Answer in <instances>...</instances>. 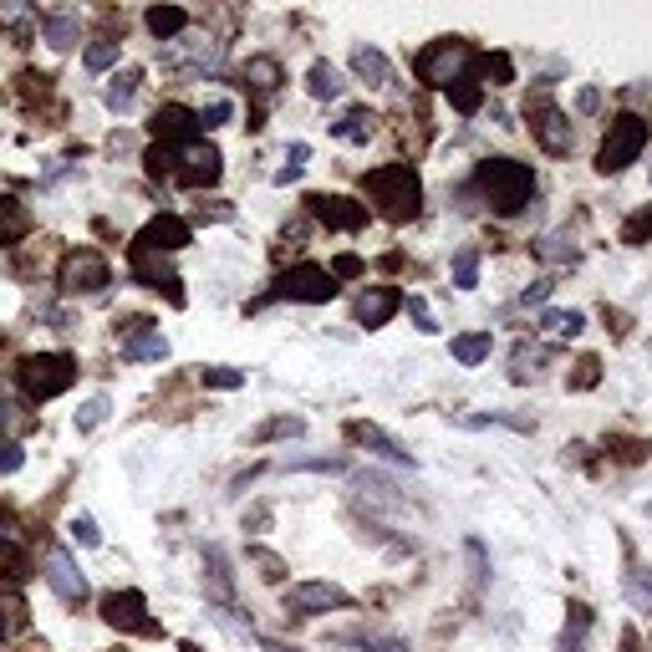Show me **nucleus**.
I'll list each match as a JSON object with an SVG mask.
<instances>
[{"instance_id": "nucleus-7", "label": "nucleus", "mask_w": 652, "mask_h": 652, "mask_svg": "<svg viewBox=\"0 0 652 652\" xmlns=\"http://www.w3.org/2000/svg\"><path fill=\"white\" fill-rule=\"evenodd\" d=\"M337 296V280H332V270L316 266V260H302V266H290L276 276V286H270L266 302H306V306H322ZM266 302H255V312Z\"/></svg>"}, {"instance_id": "nucleus-30", "label": "nucleus", "mask_w": 652, "mask_h": 652, "mask_svg": "<svg viewBox=\"0 0 652 652\" xmlns=\"http://www.w3.org/2000/svg\"><path fill=\"white\" fill-rule=\"evenodd\" d=\"M352 72L363 77L367 87H383L387 82V57L383 51H373V47H357L352 51Z\"/></svg>"}, {"instance_id": "nucleus-21", "label": "nucleus", "mask_w": 652, "mask_h": 652, "mask_svg": "<svg viewBox=\"0 0 652 652\" xmlns=\"http://www.w3.org/2000/svg\"><path fill=\"white\" fill-rule=\"evenodd\" d=\"M41 37H47L51 51H72L82 41V21L67 11H51V16H41Z\"/></svg>"}, {"instance_id": "nucleus-38", "label": "nucleus", "mask_w": 652, "mask_h": 652, "mask_svg": "<svg viewBox=\"0 0 652 652\" xmlns=\"http://www.w3.org/2000/svg\"><path fill=\"white\" fill-rule=\"evenodd\" d=\"M480 67H484V87H510V82H515V67H510L505 51H490V57H480Z\"/></svg>"}, {"instance_id": "nucleus-43", "label": "nucleus", "mask_w": 652, "mask_h": 652, "mask_svg": "<svg viewBox=\"0 0 652 652\" xmlns=\"http://www.w3.org/2000/svg\"><path fill=\"white\" fill-rule=\"evenodd\" d=\"M67 531H72V541L82 545V551H97V545H102V531H97L92 515H72L67 520Z\"/></svg>"}, {"instance_id": "nucleus-22", "label": "nucleus", "mask_w": 652, "mask_h": 652, "mask_svg": "<svg viewBox=\"0 0 652 652\" xmlns=\"http://www.w3.org/2000/svg\"><path fill=\"white\" fill-rule=\"evenodd\" d=\"M26 235H31V209L21 199H11V194H0V245H16Z\"/></svg>"}, {"instance_id": "nucleus-33", "label": "nucleus", "mask_w": 652, "mask_h": 652, "mask_svg": "<svg viewBox=\"0 0 652 652\" xmlns=\"http://www.w3.org/2000/svg\"><path fill=\"white\" fill-rule=\"evenodd\" d=\"M306 434V418H296V413H280V418L260 423L255 428V444H270V438H302Z\"/></svg>"}, {"instance_id": "nucleus-46", "label": "nucleus", "mask_w": 652, "mask_h": 652, "mask_svg": "<svg viewBox=\"0 0 652 652\" xmlns=\"http://www.w3.org/2000/svg\"><path fill=\"white\" fill-rule=\"evenodd\" d=\"M652 235V205L648 209H638V215L628 219V225H622V245H642Z\"/></svg>"}, {"instance_id": "nucleus-10", "label": "nucleus", "mask_w": 652, "mask_h": 652, "mask_svg": "<svg viewBox=\"0 0 652 652\" xmlns=\"http://www.w3.org/2000/svg\"><path fill=\"white\" fill-rule=\"evenodd\" d=\"M102 622L118 632H134V638H164L154 616H148V602L138 592H108L102 596Z\"/></svg>"}, {"instance_id": "nucleus-36", "label": "nucleus", "mask_w": 652, "mask_h": 652, "mask_svg": "<svg viewBox=\"0 0 652 652\" xmlns=\"http://www.w3.org/2000/svg\"><path fill=\"white\" fill-rule=\"evenodd\" d=\"M286 470L290 474H302V470H312V474H342V470H347V460H342V454H302V460H286Z\"/></svg>"}, {"instance_id": "nucleus-50", "label": "nucleus", "mask_w": 652, "mask_h": 652, "mask_svg": "<svg viewBox=\"0 0 652 652\" xmlns=\"http://www.w3.org/2000/svg\"><path fill=\"white\" fill-rule=\"evenodd\" d=\"M306 154H312V148H306V144H290V164H286V169H276V184H296V179H302V164H306Z\"/></svg>"}, {"instance_id": "nucleus-47", "label": "nucleus", "mask_w": 652, "mask_h": 652, "mask_svg": "<svg viewBox=\"0 0 652 652\" xmlns=\"http://www.w3.org/2000/svg\"><path fill=\"white\" fill-rule=\"evenodd\" d=\"M628 602L638 606V612H652V571H642V576H628Z\"/></svg>"}, {"instance_id": "nucleus-53", "label": "nucleus", "mask_w": 652, "mask_h": 652, "mask_svg": "<svg viewBox=\"0 0 652 652\" xmlns=\"http://www.w3.org/2000/svg\"><path fill=\"white\" fill-rule=\"evenodd\" d=\"M403 306L413 312V322H418V332H434V316H428V306H423V296H403Z\"/></svg>"}, {"instance_id": "nucleus-55", "label": "nucleus", "mask_w": 652, "mask_h": 652, "mask_svg": "<svg viewBox=\"0 0 652 652\" xmlns=\"http://www.w3.org/2000/svg\"><path fill=\"white\" fill-rule=\"evenodd\" d=\"M545 260H576V250H566V235H556V240H545L541 245Z\"/></svg>"}, {"instance_id": "nucleus-15", "label": "nucleus", "mask_w": 652, "mask_h": 652, "mask_svg": "<svg viewBox=\"0 0 652 652\" xmlns=\"http://www.w3.org/2000/svg\"><path fill=\"white\" fill-rule=\"evenodd\" d=\"M41 576H47V586L61 596V602H72V606H82L87 592H92V586H87V576L77 571V561L67 556L61 545H51V551H47V571H41Z\"/></svg>"}, {"instance_id": "nucleus-13", "label": "nucleus", "mask_w": 652, "mask_h": 652, "mask_svg": "<svg viewBox=\"0 0 652 652\" xmlns=\"http://www.w3.org/2000/svg\"><path fill=\"white\" fill-rule=\"evenodd\" d=\"M352 606V596L332 581H302V586H286V612L290 616H322V612H342Z\"/></svg>"}, {"instance_id": "nucleus-1", "label": "nucleus", "mask_w": 652, "mask_h": 652, "mask_svg": "<svg viewBox=\"0 0 652 652\" xmlns=\"http://www.w3.org/2000/svg\"><path fill=\"white\" fill-rule=\"evenodd\" d=\"M363 194L373 199V215L393 219V225H403V219H413L423 209V179L413 164H383V169L363 174Z\"/></svg>"}, {"instance_id": "nucleus-51", "label": "nucleus", "mask_w": 652, "mask_h": 652, "mask_svg": "<svg viewBox=\"0 0 652 652\" xmlns=\"http://www.w3.org/2000/svg\"><path fill=\"white\" fill-rule=\"evenodd\" d=\"M26 464V454H21V444H16V438H6L0 434V474H16Z\"/></svg>"}, {"instance_id": "nucleus-49", "label": "nucleus", "mask_w": 652, "mask_h": 652, "mask_svg": "<svg viewBox=\"0 0 652 652\" xmlns=\"http://www.w3.org/2000/svg\"><path fill=\"white\" fill-rule=\"evenodd\" d=\"M205 387H245V373L240 367H205Z\"/></svg>"}, {"instance_id": "nucleus-16", "label": "nucleus", "mask_w": 652, "mask_h": 652, "mask_svg": "<svg viewBox=\"0 0 652 652\" xmlns=\"http://www.w3.org/2000/svg\"><path fill=\"white\" fill-rule=\"evenodd\" d=\"M134 280L158 296H169L174 306H184V290H179V276H174L169 255H148V250H134Z\"/></svg>"}, {"instance_id": "nucleus-14", "label": "nucleus", "mask_w": 652, "mask_h": 652, "mask_svg": "<svg viewBox=\"0 0 652 652\" xmlns=\"http://www.w3.org/2000/svg\"><path fill=\"white\" fill-rule=\"evenodd\" d=\"M189 240H194L189 219H179V215H154L144 230H138L134 250H148V255H179Z\"/></svg>"}, {"instance_id": "nucleus-44", "label": "nucleus", "mask_w": 652, "mask_h": 652, "mask_svg": "<svg viewBox=\"0 0 652 652\" xmlns=\"http://www.w3.org/2000/svg\"><path fill=\"white\" fill-rule=\"evenodd\" d=\"M144 164H148V179H174V148L169 144H154L144 154Z\"/></svg>"}, {"instance_id": "nucleus-25", "label": "nucleus", "mask_w": 652, "mask_h": 652, "mask_svg": "<svg viewBox=\"0 0 652 652\" xmlns=\"http://www.w3.org/2000/svg\"><path fill=\"white\" fill-rule=\"evenodd\" d=\"M490 347H495V337H490V332H464V337L448 342V352H454V363H460V367H480L484 357H490Z\"/></svg>"}, {"instance_id": "nucleus-20", "label": "nucleus", "mask_w": 652, "mask_h": 652, "mask_svg": "<svg viewBox=\"0 0 652 652\" xmlns=\"http://www.w3.org/2000/svg\"><path fill=\"white\" fill-rule=\"evenodd\" d=\"M21 632H31V606L16 586H0V642H16Z\"/></svg>"}, {"instance_id": "nucleus-27", "label": "nucleus", "mask_w": 652, "mask_h": 652, "mask_svg": "<svg viewBox=\"0 0 652 652\" xmlns=\"http://www.w3.org/2000/svg\"><path fill=\"white\" fill-rule=\"evenodd\" d=\"M280 82H286V72H280L276 57H250L245 61V87H255V92H276Z\"/></svg>"}, {"instance_id": "nucleus-19", "label": "nucleus", "mask_w": 652, "mask_h": 652, "mask_svg": "<svg viewBox=\"0 0 652 652\" xmlns=\"http://www.w3.org/2000/svg\"><path fill=\"white\" fill-rule=\"evenodd\" d=\"M154 138L169 148L194 144V138H199V112L184 108V102H164V108L154 112Z\"/></svg>"}, {"instance_id": "nucleus-4", "label": "nucleus", "mask_w": 652, "mask_h": 652, "mask_svg": "<svg viewBox=\"0 0 652 652\" xmlns=\"http://www.w3.org/2000/svg\"><path fill=\"white\" fill-rule=\"evenodd\" d=\"M16 377H21L26 403H51L77 383V357L72 352H31V357H21Z\"/></svg>"}, {"instance_id": "nucleus-18", "label": "nucleus", "mask_w": 652, "mask_h": 652, "mask_svg": "<svg viewBox=\"0 0 652 652\" xmlns=\"http://www.w3.org/2000/svg\"><path fill=\"white\" fill-rule=\"evenodd\" d=\"M347 438H352V444H363L367 454H377V460H387V464H403V470H413V464H418L408 448L398 444V438L383 434V428H377V423H367V418H352L347 423Z\"/></svg>"}, {"instance_id": "nucleus-2", "label": "nucleus", "mask_w": 652, "mask_h": 652, "mask_svg": "<svg viewBox=\"0 0 652 652\" xmlns=\"http://www.w3.org/2000/svg\"><path fill=\"white\" fill-rule=\"evenodd\" d=\"M474 189L484 194V205L495 209L500 219H510L531 205L535 174H531V164H515V158H484L480 169H474Z\"/></svg>"}, {"instance_id": "nucleus-6", "label": "nucleus", "mask_w": 652, "mask_h": 652, "mask_svg": "<svg viewBox=\"0 0 652 652\" xmlns=\"http://www.w3.org/2000/svg\"><path fill=\"white\" fill-rule=\"evenodd\" d=\"M112 286V266H108V255L92 250V245H77V250L61 255V266H57V290L61 296H102V290Z\"/></svg>"}, {"instance_id": "nucleus-39", "label": "nucleus", "mask_w": 652, "mask_h": 652, "mask_svg": "<svg viewBox=\"0 0 652 652\" xmlns=\"http://www.w3.org/2000/svg\"><path fill=\"white\" fill-rule=\"evenodd\" d=\"M581 326H586L581 312H545L541 316V332H551V337H576Z\"/></svg>"}, {"instance_id": "nucleus-11", "label": "nucleus", "mask_w": 652, "mask_h": 652, "mask_svg": "<svg viewBox=\"0 0 652 652\" xmlns=\"http://www.w3.org/2000/svg\"><path fill=\"white\" fill-rule=\"evenodd\" d=\"M306 215L322 219L326 230H363L367 219H373V209L357 205V199H347V194H306Z\"/></svg>"}, {"instance_id": "nucleus-45", "label": "nucleus", "mask_w": 652, "mask_h": 652, "mask_svg": "<svg viewBox=\"0 0 652 652\" xmlns=\"http://www.w3.org/2000/svg\"><path fill=\"white\" fill-rule=\"evenodd\" d=\"M102 418H108V398L97 393V398H87L82 408H77V434H92V428H97Z\"/></svg>"}, {"instance_id": "nucleus-24", "label": "nucleus", "mask_w": 652, "mask_h": 652, "mask_svg": "<svg viewBox=\"0 0 652 652\" xmlns=\"http://www.w3.org/2000/svg\"><path fill=\"white\" fill-rule=\"evenodd\" d=\"M566 632H561V642H556V652H581L586 648V632H592V606L586 602H571L566 606Z\"/></svg>"}, {"instance_id": "nucleus-48", "label": "nucleus", "mask_w": 652, "mask_h": 652, "mask_svg": "<svg viewBox=\"0 0 652 652\" xmlns=\"http://www.w3.org/2000/svg\"><path fill=\"white\" fill-rule=\"evenodd\" d=\"M230 118H235V108L225 102V97H215L209 108H199V134H205V128H225Z\"/></svg>"}, {"instance_id": "nucleus-23", "label": "nucleus", "mask_w": 652, "mask_h": 652, "mask_svg": "<svg viewBox=\"0 0 652 652\" xmlns=\"http://www.w3.org/2000/svg\"><path fill=\"white\" fill-rule=\"evenodd\" d=\"M205 581H209V596L215 602H230L235 596V576H230V561L219 545H205Z\"/></svg>"}, {"instance_id": "nucleus-54", "label": "nucleus", "mask_w": 652, "mask_h": 652, "mask_svg": "<svg viewBox=\"0 0 652 652\" xmlns=\"http://www.w3.org/2000/svg\"><path fill=\"white\" fill-rule=\"evenodd\" d=\"M337 276H363V260H357V255H337V260H332V280H337Z\"/></svg>"}, {"instance_id": "nucleus-40", "label": "nucleus", "mask_w": 652, "mask_h": 652, "mask_svg": "<svg viewBox=\"0 0 652 652\" xmlns=\"http://www.w3.org/2000/svg\"><path fill=\"white\" fill-rule=\"evenodd\" d=\"M245 561H250V566H260V576H266V581L286 576V561H280L276 551H266V545H245Z\"/></svg>"}, {"instance_id": "nucleus-17", "label": "nucleus", "mask_w": 652, "mask_h": 652, "mask_svg": "<svg viewBox=\"0 0 652 652\" xmlns=\"http://www.w3.org/2000/svg\"><path fill=\"white\" fill-rule=\"evenodd\" d=\"M403 312V290L398 286H367L357 302H352V316H357V326H387L393 316Z\"/></svg>"}, {"instance_id": "nucleus-37", "label": "nucleus", "mask_w": 652, "mask_h": 652, "mask_svg": "<svg viewBox=\"0 0 652 652\" xmlns=\"http://www.w3.org/2000/svg\"><path fill=\"white\" fill-rule=\"evenodd\" d=\"M21 428H31V413H26V403L0 393V434L11 438V434H21Z\"/></svg>"}, {"instance_id": "nucleus-56", "label": "nucleus", "mask_w": 652, "mask_h": 652, "mask_svg": "<svg viewBox=\"0 0 652 652\" xmlns=\"http://www.w3.org/2000/svg\"><path fill=\"white\" fill-rule=\"evenodd\" d=\"M545 296H551V280H535V286L525 290V296H520V302H525V306H541Z\"/></svg>"}, {"instance_id": "nucleus-34", "label": "nucleus", "mask_w": 652, "mask_h": 652, "mask_svg": "<svg viewBox=\"0 0 652 652\" xmlns=\"http://www.w3.org/2000/svg\"><path fill=\"white\" fill-rule=\"evenodd\" d=\"M134 102H138V72H118L112 77V87H108V108L112 112H134Z\"/></svg>"}, {"instance_id": "nucleus-52", "label": "nucleus", "mask_w": 652, "mask_h": 652, "mask_svg": "<svg viewBox=\"0 0 652 652\" xmlns=\"http://www.w3.org/2000/svg\"><path fill=\"white\" fill-rule=\"evenodd\" d=\"M602 383V363L596 357H581L576 363V377H571V387H596Z\"/></svg>"}, {"instance_id": "nucleus-42", "label": "nucleus", "mask_w": 652, "mask_h": 652, "mask_svg": "<svg viewBox=\"0 0 652 652\" xmlns=\"http://www.w3.org/2000/svg\"><path fill=\"white\" fill-rule=\"evenodd\" d=\"M112 61H118V41H92V47L82 51V67H87V72H108Z\"/></svg>"}, {"instance_id": "nucleus-31", "label": "nucleus", "mask_w": 652, "mask_h": 652, "mask_svg": "<svg viewBox=\"0 0 652 652\" xmlns=\"http://www.w3.org/2000/svg\"><path fill=\"white\" fill-rule=\"evenodd\" d=\"M26 576H31V556L21 551V541H0V586Z\"/></svg>"}, {"instance_id": "nucleus-28", "label": "nucleus", "mask_w": 652, "mask_h": 652, "mask_svg": "<svg viewBox=\"0 0 652 652\" xmlns=\"http://www.w3.org/2000/svg\"><path fill=\"white\" fill-rule=\"evenodd\" d=\"M332 642H342V648H357V652H408V642H403V638H387V632H337Z\"/></svg>"}, {"instance_id": "nucleus-32", "label": "nucleus", "mask_w": 652, "mask_h": 652, "mask_svg": "<svg viewBox=\"0 0 652 652\" xmlns=\"http://www.w3.org/2000/svg\"><path fill=\"white\" fill-rule=\"evenodd\" d=\"M373 122H377V118H373L367 108H352L342 122H332V134L347 138V144H367V138H373Z\"/></svg>"}, {"instance_id": "nucleus-41", "label": "nucleus", "mask_w": 652, "mask_h": 652, "mask_svg": "<svg viewBox=\"0 0 652 652\" xmlns=\"http://www.w3.org/2000/svg\"><path fill=\"white\" fill-rule=\"evenodd\" d=\"M454 286H464V290L480 286V250H460V255H454Z\"/></svg>"}, {"instance_id": "nucleus-26", "label": "nucleus", "mask_w": 652, "mask_h": 652, "mask_svg": "<svg viewBox=\"0 0 652 652\" xmlns=\"http://www.w3.org/2000/svg\"><path fill=\"white\" fill-rule=\"evenodd\" d=\"M144 26L154 31L158 41H174V37H184V26H189V11H179V6H154V11L144 16Z\"/></svg>"}, {"instance_id": "nucleus-35", "label": "nucleus", "mask_w": 652, "mask_h": 652, "mask_svg": "<svg viewBox=\"0 0 652 652\" xmlns=\"http://www.w3.org/2000/svg\"><path fill=\"white\" fill-rule=\"evenodd\" d=\"M448 102H454L464 118H474V112H480V102H484V82H474V77L454 82V87H448Z\"/></svg>"}, {"instance_id": "nucleus-29", "label": "nucleus", "mask_w": 652, "mask_h": 652, "mask_svg": "<svg viewBox=\"0 0 652 652\" xmlns=\"http://www.w3.org/2000/svg\"><path fill=\"white\" fill-rule=\"evenodd\" d=\"M342 87H347V82H342V72L332 67V61H316L312 72H306V92H312L316 102H332V97H342Z\"/></svg>"}, {"instance_id": "nucleus-12", "label": "nucleus", "mask_w": 652, "mask_h": 652, "mask_svg": "<svg viewBox=\"0 0 652 652\" xmlns=\"http://www.w3.org/2000/svg\"><path fill=\"white\" fill-rule=\"evenodd\" d=\"M118 347H122L128 363H164V357H169V337L154 332L148 316H128V322H118Z\"/></svg>"}, {"instance_id": "nucleus-5", "label": "nucleus", "mask_w": 652, "mask_h": 652, "mask_svg": "<svg viewBox=\"0 0 652 652\" xmlns=\"http://www.w3.org/2000/svg\"><path fill=\"white\" fill-rule=\"evenodd\" d=\"M648 138H652L648 118H638V112H616L612 128L602 134V148H596V174H622L628 164H638Z\"/></svg>"}, {"instance_id": "nucleus-9", "label": "nucleus", "mask_w": 652, "mask_h": 652, "mask_svg": "<svg viewBox=\"0 0 652 652\" xmlns=\"http://www.w3.org/2000/svg\"><path fill=\"white\" fill-rule=\"evenodd\" d=\"M219 174H225V158H219L215 144L194 138V144L174 148V179H179L184 189H209V184H219Z\"/></svg>"}, {"instance_id": "nucleus-8", "label": "nucleus", "mask_w": 652, "mask_h": 652, "mask_svg": "<svg viewBox=\"0 0 652 652\" xmlns=\"http://www.w3.org/2000/svg\"><path fill=\"white\" fill-rule=\"evenodd\" d=\"M525 118H531V138L545 148V154H571V144H576V134H571V122H566V112L551 102V92H535L531 102H525Z\"/></svg>"}, {"instance_id": "nucleus-3", "label": "nucleus", "mask_w": 652, "mask_h": 652, "mask_svg": "<svg viewBox=\"0 0 652 652\" xmlns=\"http://www.w3.org/2000/svg\"><path fill=\"white\" fill-rule=\"evenodd\" d=\"M470 67H480V51H474L470 41H460V37H438V41H428V47L413 57V77H418L423 87H444V92L454 82H464Z\"/></svg>"}, {"instance_id": "nucleus-57", "label": "nucleus", "mask_w": 652, "mask_h": 652, "mask_svg": "<svg viewBox=\"0 0 652 652\" xmlns=\"http://www.w3.org/2000/svg\"><path fill=\"white\" fill-rule=\"evenodd\" d=\"M266 652H296V648H286V642H266Z\"/></svg>"}]
</instances>
